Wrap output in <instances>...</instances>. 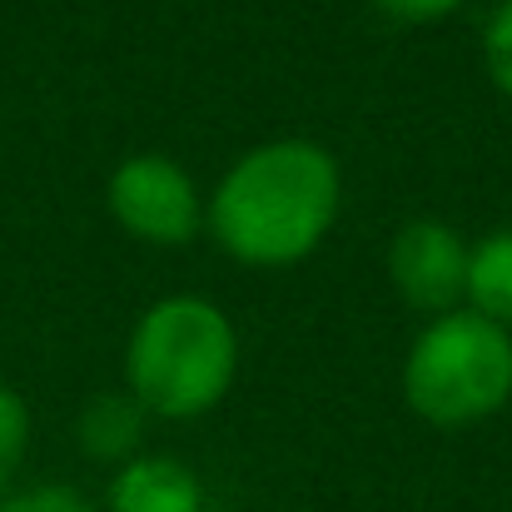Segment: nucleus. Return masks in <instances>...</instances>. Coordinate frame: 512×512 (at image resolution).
I'll list each match as a JSON object with an SVG mask.
<instances>
[{
  "label": "nucleus",
  "instance_id": "obj_1",
  "mask_svg": "<svg viewBox=\"0 0 512 512\" xmlns=\"http://www.w3.org/2000/svg\"><path fill=\"white\" fill-rule=\"evenodd\" d=\"M343 204L339 160L314 140H269L234 160L204 204L214 244L249 269H289L309 259Z\"/></svg>",
  "mask_w": 512,
  "mask_h": 512
},
{
  "label": "nucleus",
  "instance_id": "obj_2",
  "mask_svg": "<svg viewBox=\"0 0 512 512\" xmlns=\"http://www.w3.org/2000/svg\"><path fill=\"white\" fill-rule=\"evenodd\" d=\"M234 373L239 334L229 314L194 294L150 304L125 348L130 398L150 418H199L219 408V398L234 388Z\"/></svg>",
  "mask_w": 512,
  "mask_h": 512
},
{
  "label": "nucleus",
  "instance_id": "obj_3",
  "mask_svg": "<svg viewBox=\"0 0 512 512\" xmlns=\"http://www.w3.org/2000/svg\"><path fill=\"white\" fill-rule=\"evenodd\" d=\"M403 398L433 428L493 418L512 398V334L473 309L433 319L403 358Z\"/></svg>",
  "mask_w": 512,
  "mask_h": 512
},
{
  "label": "nucleus",
  "instance_id": "obj_4",
  "mask_svg": "<svg viewBox=\"0 0 512 512\" xmlns=\"http://www.w3.org/2000/svg\"><path fill=\"white\" fill-rule=\"evenodd\" d=\"M105 204L110 219L155 249H179L199 234L204 224V204L189 170L170 160V155H130L120 160L110 184H105Z\"/></svg>",
  "mask_w": 512,
  "mask_h": 512
},
{
  "label": "nucleus",
  "instance_id": "obj_5",
  "mask_svg": "<svg viewBox=\"0 0 512 512\" xmlns=\"http://www.w3.org/2000/svg\"><path fill=\"white\" fill-rule=\"evenodd\" d=\"M388 279L403 294L408 309L418 314H453L463 309V289H468V244L458 229L438 224V219H413L393 234L388 244Z\"/></svg>",
  "mask_w": 512,
  "mask_h": 512
},
{
  "label": "nucleus",
  "instance_id": "obj_6",
  "mask_svg": "<svg viewBox=\"0 0 512 512\" xmlns=\"http://www.w3.org/2000/svg\"><path fill=\"white\" fill-rule=\"evenodd\" d=\"M110 512H204V488L189 463L165 453H140L115 468Z\"/></svg>",
  "mask_w": 512,
  "mask_h": 512
},
{
  "label": "nucleus",
  "instance_id": "obj_7",
  "mask_svg": "<svg viewBox=\"0 0 512 512\" xmlns=\"http://www.w3.org/2000/svg\"><path fill=\"white\" fill-rule=\"evenodd\" d=\"M145 418H150V413H145V408H140L130 393H95V398L80 408L75 438H80L85 458L125 468L130 458H140Z\"/></svg>",
  "mask_w": 512,
  "mask_h": 512
},
{
  "label": "nucleus",
  "instance_id": "obj_8",
  "mask_svg": "<svg viewBox=\"0 0 512 512\" xmlns=\"http://www.w3.org/2000/svg\"><path fill=\"white\" fill-rule=\"evenodd\" d=\"M463 309H473L478 319L498 329H512V229H493L488 239L468 249Z\"/></svg>",
  "mask_w": 512,
  "mask_h": 512
},
{
  "label": "nucleus",
  "instance_id": "obj_9",
  "mask_svg": "<svg viewBox=\"0 0 512 512\" xmlns=\"http://www.w3.org/2000/svg\"><path fill=\"white\" fill-rule=\"evenodd\" d=\"M25 443H30V408L15 388L0 383V493L10 488V478L25 458Z\"/></svg>",
  "mask_w": 512,
  "mask_h": 512
},
{
  "label": "nucleus",
  "instance_id": "obj_10",
  "mask_svg": "<svg viewBox=\"0 0 512 512\" xmlns=\"http://www.w3.org/2000/svg\"><path fill=\"white\" fill-rule=\"evenodd\" d=\"M483 65L493 75V85L512 100V0H503L483 30Z\"/></svg>",
  "mask_w": 512,
  "mask_h": 512
},
{
  "label": "nucleus",
  "instance_id": "obj_11",
  "mask_svg": "<svg viewBox=\"0 0 512 512\" xmlns=\"http://www.w3.org/2000/svg\"><path fill=\"white\" fill-rule=\"evenodd\" d=\"M0 512H95L80 493H70V488H25V493H10V498H0Z\"/></svg>",
  "mask_w": 512,
  "mask_h": 512
},
{
  "label": "nucleus",
  "instance_id": "obj_12",
  "mask_svg": "<svg viewBox=\"0 0 512 512\" xmlns=\"http://www.w3.org/2000/svg\"><path fill=\"white\" fill-rule=\"evenodd\" d=\"M368 5L403 25H433V20H448L463 0H368Z\"/></svg>",
  "mask_w": 512,
  "mask_h": 512
}]
</instances>
